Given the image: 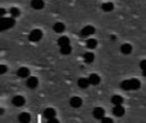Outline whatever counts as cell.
Wrapping results in <instances>:
<instances>
[{"mask_svg":"<svg viewBox=\"0 0 146 123\" xmlns=\"http://www.w3.org/2000/svg\"><path fill=\"white\" fill-rule=\"evenodd\" d=\"M141 86V82L138 79L125 80L121 83V88L124 91H135L139 90Z\"/></svg>","mask_w":146,"mask_h":123,"instance_id":"cell-1","label":"cell"},{"mask_svg":"<svg viewBox=\"0 0 146 123\" xmlns=\"http://www.w3.org/2000/svg\"><path fill=\"white\" fill-rule=\"evenodd\" d=\"M15 25V20L14 17H2L0 20V30L5 31L13 27Z\"/></svg>","mask_w":146,"mask_h":123,"instance_id":"cell-2","label":"cell"},{"mask_svg":"<svg viewBox=\"0 0 146 123\" xmlns=\"http://www.w3.org/2000/svg\"><path fill=\"white\" fill-rule=\"evenodd\" d=\"M43 37V32L40 29H33L28 35V39L31 42H38Z\"/></svg>","mask_w":146,"mask_h":123,"instance_id":"cell-3","label":"cell"},{"mask_svg":"<svg viewBox=\"0 0 146 123\" xmlns=\"http://www.w3.org/2000/svg\"><path fill=\"white\" fill-rule=\"evenodd\" d=\"M94 33H95L94 27L92 25H88V26H86L83 29H81V31L80 32V35L82 38H86V37L92 35Z\"/></svg>","mask_w":146,"mask_h":123,"instance_id":"cell-4","label":"cell"},{"mask_svg":"<svg viewBox=\"0 0 146 123\" xmlns=\"http://www.w3.org/2000/svg\"><path fill=\"white\" fill-rule=\"evenodd\" d=\"M11 103L13 105H15V107H22L25 103H26V100L25 98L22 97V96H20V95H17V96H15L12 100H11Z\"/></svg>","mask_w":146,"mask_h":123,"instance_id":"cell-5","label":"cell"},{"mask_svg":"<svg viewBox=\"0 0 146 123\" xmlns=\"http://www.w3.org/2000/svg\"><path fill=\"white\" fill-rule=\"evenodd\" d=\"M26 85L30 89H35L38 86V80L35 76H31L27 79Z\"/></svg>","mask_w":146,"mask_h":123,"instance_id":"cell-6","label":"cell"},{"mask_svg":"<svg viewBox=\"0 0 146 123\" xmlns=\"http://www.w3.org/2000/svg\"><path fill=\"white\" fill-rule=\"evenodd\" d=\"M92 115H93L94 118H96L98 120H102L105 116V111L102 107H96L93 110Z\"/></svg>","mask_w":146,"mask_h":123,"instance_id":"cell-7","label":"cell"},{"mask_svg":"<svg viewBox=\"0 0 146 123\" xmlns=\"http://www.w3.org/2000/svg\"><path fill=\"white\" fill-rule=\"evenodd\" d=\"M16 74L20 78H23V79L27 78L30 75V70H29V68H27L26 67H21V68H18V70L16 72Z\"/></svg>","mask_w":146,"mask_h":123,"instance_id":"cell-8","label":"cell"},{"mask_svg":"<svg viewBox=\"0 0 146 123\" xmlns=\"http://www.w3.org/2000/svg\"><path fill=\"white\" fill-rule=\"evenodd\" d=\"M112 112H113L114 116H115L117 117H121L125 115V109L121 105H115Z\"/></svg>","mask_w":146,"mask_h":123,"instance_id":"cell-9","label":"cell"},{"mask_svg":"<svg viewBox=\"0 0 146 123\" xmlns=\"http://www.w3.org/2000/svg\"><path fill=\"white\" fill-rule=\"evenodd\" d=\"M82 103L83 101L80 97H73L69 101V104L71 105V107L75 108V109L80 108L82 105Z\"/></svg>","mask_w":146,"mask_h":123,"instance_id":"cell-10","label":"cell"},{"mask_svg":"<svg viewBox=\"0 0 146 123\" xmlns=\"http://www.w3.org/2000/svg\"><path fill=\"white\" fill-rule=\"evenodd\" d=\"M31 6L33 9H34L36 10H39L44 7V0H32Z\"/></svg>","mask_w":146,"mask_h":123,"instance_id":"cell-11","label":"cell"},{"mask_svg":"<svg viewBox=\"0 0 146 123\" xmlns=\"http://www.w3.org/2000/svg\"><path fill=\"white\" fill-rule=\"evenodd\" d=\"M56 112L53 108H47L44 111V116L47 120L51 119L53 117H56Z\"/></svg>","mask_w":146,"mask_h":123,"instance_id":"cell-12","label":"cell"},{"mask_svg":"<svg viewBox=\"0 0 146 123\" xmlns=\"http://www.w3.org/2000/svg\"><path fill=\"white\" fill-rule=\"evenodd\" d=\"M88 79H89L90 84L93 85V86H98L100 83V81H101V79H100L99 75L97 74H92L88 77Z\"/></svg>","mask_w":146,"mask_h":123,"instance_id":"cell-13","label":"cell"},{"mask_svg":"<svg viewBox=\"0 0 146 123\" xmlns=\"http://www.w3.org/2000/svg\"><path fill=\"white\" fill-rule=\"evenodd\" d=\"M18 120L19 122L22 123H27L31 121V115L27 112H23V113H21L19 116H18Z\"/></svg>","mask_w":146,"mask_h":123,"instance_id":"cell-14","label":"cell"},{"mask_svg":"<svg viewBox=\"0 0 146 123\" xmlns=\"http://www.w3.org/2000/svg\"><path fill=\"white\" fill-rule=\"evenodd\" d=\"M77 83H78L79 87H80L82 89H86V88H87L89 86V85H91L88 78H80L78 80Z\"/></svg>","mask_w":146,"mask_h":123,"instance_id":"cell-15","label":"cell"},{"mask_svg":"<svg viewBox=\"0 0 146 123\" xmlns=\"http://www.w3.org/2000/svg\"><path fill=\"white\" fill-rule=\"evenodd\" d=\"M121 53H123L125 55H128L133 51V46L127 43L123 44L121 45Z\"/></svg>","mask_w":146,"mask_h":123,"instance_id":"cell-16","label":"cell"},{"mask_svg":"<svg viewBox=\"0 0 146 123\" xmlns=\"http://www.w3.org/2000/svg\"><path fill=\"white\" fill-rule=\"evenodd\" d=\"M123 102H124V99L120 95H114L111 98V103L114 105H122Z\"/></svg>","mask_w":146,"mask_h":123,"instance_id":"cell-17","label":"cell"},{"mask_svg":"<svg viewBox=\"0 0 146 123\" xmlns=\"http://www.w3.org/2000/svg\"><path fill=\"white\" fill-rule=\"evenodd\" d=\"M65 25L62 22H56L54 26H53V30L58 33H63L65 31Z\"/></svg>","mask_w":146,"mask_h":123,"instance_id":"cell-18","label":"cell"},{"mask_svg":"<svg viewBox=\"0 0 146 123\" xmlns=\"http://www.w3.org/2000/svg\"><path fill=\"white\" fill-rule=\"evenodd\" d=\"M57 44L60 47L64 46V45H70V40L67 36H62L57 39Z\"/></svg>","mask_w":146,"mask_h":123,"instance_id":"cell-19","label":"cell"},{"mask_svg":"<svg viewBox=\"0 0 146 123\" xmlns=\"http://www.w3.org/2000/svg\"><path fill=\"white\" fill-rule=\"evenodd\" d=\"M101 7H102V9H103L104 11H105V12H110V11H112V10L114 9L115 5H114V3H111V2H107V3H103Z\"/></svg>","mask_w":146,"mask_h":123,"instance_id":"cell-20","label":"cell"},{"mask_svg":"<svg viewBox=\"0 0 146 123\" xmlns=\"http://www.w3.org/2000/svg\"><path fill=\"white\" fill-rule=\"evenodd\" d=\"M86 45L88 49H91V50H93L97 47L98 45V41L95 39H89L86 40Z\"/></svg>","mask_w":146,"mask_h":123,"instance_id":"cell-21","label":"cell"},{"mask_svg":"<svg viewBox=\"0 0 146 123\" xmlns=\"http://www.w3.org/2000/svg\"><path fill=\"white\" fill-rule=\"evenodd\" d=\"M83 57H84V61H85L86 63H92L94 61V58H95L94 54L92 52H86V53H85Z\"/></svg>","mask_w":146,"mask_h":123,"instance_id":"cell-22","label":"cell"},{"mask_svg":"<svg viewBox=\"0 0 146 123\" xmlns=\"http://www.w3.org/2000/svg\"><path fill=\"white\" fill-rule=\"evenodd\" d=\"M60 52L62 55H64V56L69 55L72 52V47H71V45H64V46L60 47Z\"/></svg>","mask_w":146,"mask_h":123,"instance_id":"cell-23","label":"cell"},{"mask_svg":"<svg viewBox=\"0 0 146 123\" xmlns=\"http://www.w3.org/2000/svg\"><path fill=\"white\" fill-rule=\"evenodd\" d=\"M9 14L12 17L14 18H16V17H19L20 15H21V11L18 8L16 7H12L10 9H9Z\"/></svg>","mask_w":146,"mask_h":123,"instance_id":"cell-24","label":"cell"},{"mask_svg":"<svg viewBox=\"0 0 146 123\" xmlns=\"http://www.w3.org/2000/svg\"><path fill=\"white\" fill-rule=\"evenodd\" d=\"M8 71V67L6 65H0V74H3Z\"/></svg>","mask_w":146,"mask_h":123,"instance_id":"cell-25","label":"cell"},{"mask_svg":"<svg viewBox=\"0 0 146 123\" xmlns=\"http://www.w3.org/2000/svg\"><path fill=\"white\" fill-rule=\"evenodd\" d=\"M139 67H140V68H141L142 70L146 69V59H144V60H142V61L140 62Z\"/></svg>","mask_w":146,"mask_h":123,"instance_id":"cell-26","label":"cell"},{"mask_svg":"<svg viewBox=\"0 0 146 123\" xmlns=\"http://www.w3.org/2000/svg\"><path fill=\"white\" fill-rule=\"evenodd\" d=\"M101 121H102V122H104V123H112L113 122H114V121H113V120H112L111 118H109V117H105V116H104V118H103V119H102Z\"/></svg>","mask_w":146,"mask_h":123,"instance_id":"cell-27","label":"cell"},{"mask_svg":"<svg viewBox=\"0 0 146 123\" xmlns=\"http://www.w3.org/2000/svg\"><path fill=\"white\" fill-rule=\"evenodd\" d=\"M59 121L57 119H56V117H53L51 119H49L48 120V122L49 123H55V122H58Z\"/></svg>","mask_w":146,"mask_h":123,"instance_id":"cell-28","label":"cell"},{"mask_svg":"<svg viewBox=\"0 0 146 123\" xmlns=\"http://www.w3.org/2000/svg\"><path fill=\"white\" fill-rule=\"evenodd\" d=\"M5 14H6V10H5L3 8H1V9H0V15L3 17Z\"/></svg>","mask_w":146,"mask_h":123,"instance_id":"cell-29","label":"cell"},{"mask_svg":"<svg viewBox=\"0 0 146 123\" xmlns=\"http://www.w3.org/2000/svg\"><path fill=\"white\" fill-rule=\"evenodd\" d=\"M110 39H111L112 41H114V40L116 39V36H115V35H111V36H110Z\"/></svg>","mask_w":146,"mask_h":123,"instance_id":"cell-30","label":"cell"},{"mask_svg":"<svg viewBox=\"0 0 146 123\" xmlns=\"http://www.w3.org/2000/svg\"><path fill=\"white\" fill-rule=\"evenodd\" d=\"M143 75H144V76L146 78V69L143 70Z\"/></svg>","mask_w":146,"mask_h":123,"instance_id":"cell-31","label":"cell"},{"mask_svg":"<svg viewBox=\"0 0 146 123\" xmlns=\"http://www.w3.org/2000/svg\"><path fill=\"white\" fill-rule=\"evenodd\" d=\"M3 109L1 108V112H0V115H3Z\"/></svg>","mask_w":146,"mask_h":123,"instance_id":"cell-32","label":"cell"}]
</instances>
